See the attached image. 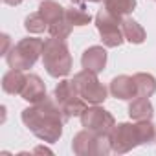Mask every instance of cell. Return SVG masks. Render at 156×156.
I'll return each instance as SVG.
<instances>
[{"label": "cell", "mask_w": 156, "mask_h": 156, "mask_svg": "<svg viewBox=\"0 0 156 156\" xmlns=\"http://www.w3.org/2000/svg\"><path fill=\"white\" fill-rule=\"evenodd\" d=\"M136 127H138V134H140L141 145H151V143L156 141V125L151 119L136 121Z\"/></svg>", "instance_id": "20"}, {"label": "cell", "mask_w": 156, "mask_h": 156, "mask_svg": "<svg viewBox=\"0 0 156 156\" xmlns=\"http://www.w3.org/2000/svg\"><path fill=\"white\" fill-rule=\"evenodd\" d=\"M134 81H136L138 96H143V98H151V96L156 92V77H154L152 73L138 72V73H134Z\"/></svg>", "instance_id": "17"}, {"label": "cell", "mask_w": 156, "mask_h": 156, "mask_svg": "<svg viewBox=\"0 0 156 156\" xmlns=\"http://www.w3.org/2000/svg\"><path fill=\"white\" fill-rule=\"evenodd\" d=\"M42 48L44 41L37 37H26L20 39L6 55L8 66L17 68V70H30L35 66L39 57H42Z\"/></svg>", "instance_id": "3"}, {"label": "cell", "mask_w": 156, "mask_h": 156, "mask_svg": "<svg viewBox=\"0 0 156 156\" xmlns=\"http://www.w3.org/2000/svg\"><path fill=\"white\" fill-rule=\"evenodd\" d=\"M96 28L101 35V42L105 48H118L125 42V35L121 30V20L119 17L112 15L110 11H107L105 8L98 11L96 15Z\"/></svg>", "instance_id": "7"}, {"label": "cell", "mask_w": 156, "mask_h": 156, "mask_svg": "<svg viewBox=\"0 0 156 156\" xmlns=\"http://www.w3.org/2000/svg\"><path fill=\"white\" fill-rule=\"evenodd\" d=\"M42 66L51 77H66L72 72V53L62 39L50 37L44 41L42 48Z\"/></svg>", "instance_id": "2"}, {"label": "cell", "mask_w": 156, "mask_h": 156, "mask_svg": "<svg viewBox=\"0 0 156 156\" xmlns=\"http://www.w3.org/2000/svg\"><path fill=\"white\" fill-rule=\"evenodd\" d=\"M129 116H130V119H134V121L152 119V116H154V107H152L151 99H149V98H143V96H138V98L130 99Z\"/></svg>", "instance_id": "14"}, {"label": "cell", "mask_w": 156, "mask_h": 156, "mask_svg": "<svg viewBox=\"0 0 156 156\" xmlns=\"http://www.w3.org/2000/svg\"><path fill=\"white\" fill-rule=\"evenodd\" d=\"M26 79H28V75L24 73V70L11 68L2 77V90L9 96H20V92L26 85Z\"/></svg>", "instance_id": "13"}, {"label": "cell", "mask_w": 156, "mask_h": 156, "mask_svg": "<svg viewBox=\"0 0 156 156\" xmlns=\"http://www.w3.org/2000/svg\"><path fill=\"white\" fill-rule=\"evenodd\" d=\"M2 2H4L6 6H19V4L24 2V0H2Z\"/></svg>", "instance_id": "24"}, {"label": "cell", "mask_w": 156, "mask_h": 156, "mask_svg": "<svg viewBox=\"0 0 156 156\" xmlns=\"http://www.w3.org/2000/svg\"><path fill=\"white\" fill-rule=\"evenodd\" d=\"M81 118V125L96 134H101V136H108L116 125V119L114 116L99 107V105H92V107H87V110L79 116Z\"/></svg>", "instance_id": "9"}, {"label": "cell", "mask_w": 156, "mask_h": 156, "mask_svg": "<svg viewBox=\"0 0 156 156\" xmlns=\"http://www.w3.org/2000/svg\"><path fill=\"white\" fill-rule=\"evenodd\" d=\"M121 30H123L125 41H129L130 44H141L147 39V33H145L143 26L140 22H136L134 19H130V17H125L121 20Z\"/></svg>", "instance_id": "15"}, {"label": "cell", "mask_w": 156, "mask_h": 156, "mask_svg": "<svg viewBox=\"0 0 156 156\" xmlns=\"http://www.w3.org/2000/svg\"><path fill=\"white\" fill-rule=\"evenodd\" d=\"M108 92L112 94V98L121 99V101H130L134 98H138V88H136V81L134 75H118L110 81Z\"/></svg>", "instance_id": "10"}, {"label": "cell", "mask_w": 156, "mask_h": 156, "mask_svg": "<svg viewBox=\"0 0 156 156\" xmlns=\"http://www.w3.org/2000/svg\"><path fill=\"white\" fill-rule=\"evenodd\" d=\"M39 13L42 15V19L50 26V24H55L61 19H64L66 8H62L59 2H55V0H42L41 6H39Z\"/></svg>", "instance_id": "16"}, {"label": "cell", "mask_w": 156, "mask_h": 156, "mask_svg": "<svg viewBox=\"0 0 156 156\" xmlns=\"http://www.w3.org/2000/svg\"><path fill=\"white\" fill-rule=\"evenodd\" d=\"M64 17H66V20H68L72 26H79V28H81V26H87V24H90V22H92V15L85 9V6H83V4L66 8Z\"/></svg>", "instance_id": "19"}, {"label": "cell", "mask_w": 156, "mask_h": 156, "mask_svg": "<svg viewBox=\"0 0 156 156\" xmlns=\"http://www.w3.org/2000/svg\"><path fill=\"white\" fill-rule=\"evenodd\" d=\"M103 2H105V9L119 19H125L136 9V0H103Z\"/></svg>", "instance_id": "18"}, {"label": "cell", "mask_w": 156, "mask_h": 156, "mask_svg": "<svg viewBox=\"0 0 156 156\" xmlns=\"http://www.w3.org/2000/svg\"><path fill=\"white\" fill-rule=\"evenodd\" d=\"M87 2H103V0H87Z\"/></svg>", "instance_id": "26"}, {"label": "cell", "mask_w": 156, "mask_h": 156, "mask_svg": "<svg viewBox=\"0 0 156 156\" xmlns=\"http://www.w3.org/2000/svg\"><path fill=\"white\" fill-rule=\"evenodd\" d=\"M108 140H110L112 152L116 154L130 152L132 149L141 145L136 123H116L112 132L108 134Z\"/></svg>", "instance_id": "8"}, {"label": "cell", "mask_w": 156, "mask_h": 156, "mask_svg": "<svg viewBox=\"0 0 156 156\" xmlns=\"http://www.w3.org/2000/svg\"><path fill=\"white\" fill-rule=\"evenodd\" d=\"M24 28H26V31L28 33H44V31H48V22L42 19V15L37 11V13H31V15H28L26 19H24Z\"/></svg>", "instance_id": "21"}, {"label": "cell", "mask_w": 156, "mask_h": 156, "mask_svg": "<svg viewBox=\"0 0 156 156\" xmlns=\"http://www.w3.org/2000/svg\"><path fill=\"white\" fill-rule=\"evenodd\" d=\"M2 42H4V46H2V55H8V51H9V50H8V46H9V35L4 33V35H2Z\"/></svg>", "instance_id": "23"}, {"label": "cell", "mask_w": 156, "mask_h": 156, "mask_svg": "<svg viewBox=\"0 0 156 156\" xmlns=\"http://www.w3.org/2000/svg\"><path fill=\"white\" fill-rule=\"evenodd\" d=\"M107 59H108V53L103 46H90L83 51L81 55V66L85 70H90V72H103L105 66H107Z\"/></svg>", "instance_id": "11"}, {"label": "cell", "mask_w": 156, "mask_h": 156, "mask_svg": "<svg viewBox=\"0 0 156 156\" xmlns=\"http://www.w3.org/2000/svg\"><path fill=\"white\" fill-rule=\"evenodd\" d=\"M70 2H72V4H83L85 0H70Z\"/></svg>", "instance_id": "25"}, {"label": "cell", "mask_w": 156, "mask_h": 156, "mask_svg": "<svg viewBox=\"0 0 156 156\" xmlns=\"http://www.w3.org/2000/svg\"><path fill=\"white\" fill-rule=\"evenodd\" d=\"M53 98H55L57 105L62 110L64 121H70L75 116H81L87 110V105H88L79 96V92H77V88H75L72 79H61L57 83L55 90H53Z\"/></svg>", "instance_id": "4"}, {"label": "cell", "mask_w": 156, "mask_h": 156, "mask_svg": "<svg viewBox=\"0 0 156 156\" xmlns=\"http://www.w3.org/2000/svg\"><path fill=\"white\" fill-rule=\"evenodd\" d=\"M72 28H73V26H72V24L66 20V17H64V19H61L59 22L50 24V26H48V33H50V37L66 41V39L70 37V33H72Z\"/></svg>", "instance_id": "22"}, {"label": "cell", "mask_w": 156, "mask_h": 156, "mask_svg": "<svg viewBox=\"0 0 156 156\" xmlns=\"http://www.w3.org/2000/svg\"><path fill=\"white\" fill-rule=\"evenodd\" d=\"M20 98L28 103H39L46 98V85L44 81L41 79V77L37 73H30L28 79H26V85L20 92Z\"/></svg>", "instance_id": "12"}, {"label": "cell", "mask_w": 156, "mask_h": 156, "mask_svg": "<svg viewBox=\"0 0 156 156\" xmlns=\"http://www.w3.org/2000/svg\"><path fill=\"white\" fill-rule=\"evenodd\" d=\"M72 151L77 156H107L108 152H112V147L108 136H101L88 129H83L73 136Z\"/></svg>", "instance_id": "5"}, {"label": "cell", "mask_w": 156, "mask_h": 156, "mask_svg": "<svg viewBox=\"0 0 156 156\" xmlns=\"http://www.w3.org/2000/svg\"><path fill=\"white\" fill-rule=\"evenodd\" d=\"M73 85L79 92V96L90 103V105H101L105 103V99L108 98V90L107 87L98 79V73L96 72H90V70H81L73 75Z\"/></svg>", "instance_id": "6"}, {"label": "cell", "mask_w": 156, "mask_h": 156, "mask_svg": "<svg viewBox=\"0 0 156 156\" xmlns=\"http://www.w3.org/2000/svg\"><path fill=\"white\" fill-rule=\"evenodd\" d=\"M20 118H22V123L30 129V132L35 134L44 143L59 141L62 136V127L66 123L55 98H48V96L42 101L24 108Z\"/></svg>", "instance_id": "1"}]
</instances>
